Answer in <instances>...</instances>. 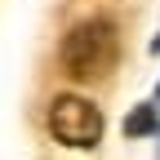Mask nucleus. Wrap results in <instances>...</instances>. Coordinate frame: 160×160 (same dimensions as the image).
Wrapping results in <instances>:
<instances>
[{"instance_id": "obj_1", "label": "nucleus", "mask_w": 160, "mask_h": 160, "mask_svg": "<svg viewBox=\"0 0 160 160\" xmlns=\"http://www.w3.org/2000/svg\"><path fill=\"white\" fill-rule=\"evenodd\" d=\"M120 58V36L111 18H85L62 36L58 62L71 80H102Z\"/></svg>"}, {"instance_id": "obj_3", "label": "nucleus", "mask_w": 160, "mask_h": 160, "mask_svg": "<svg viewBox=\"0 0 160 160\" xmlns=\"http://www.w3.org/2000/svg\"><path fill=\"white\" fill-rule=\"evenodd\" d=\"M156 125H160V120H156V107H151V102H142V107H133V111L125 116V133H129V138H142V133H156Z\"/></svg>"}, {"instance_id": "obj_2", "label": "nucleus", "mask_w": 160, "mask_h": 160, "mask_svg": "<svg viewBox=\"0 0 160 160\" xmlns=\"http://www.w3.org/2000/svg\"><path fill=\"white\" fill-rule=\"evenodd\" d=\"M49 133L62 147H98V138H102V111L80 93H58L49 102Z\"/></svg>"}]
</instances>
